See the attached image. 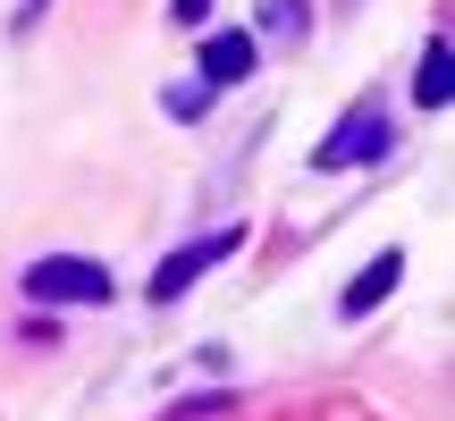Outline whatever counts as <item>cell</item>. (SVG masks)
<instances>
[{
  "mask_svg": "<svg viewBox=\"0 0 455 421\" xmlns=\"http://www.w3.org/2000/svg\"><path fill=\"white\" fill-rule=\"evenodd\" d=\"M51 9V0H26V9H17V26H34V17H43Z\"/></svg>",
  "mask_w": 455,
  "mask_h": 421,
  "instance_id": "obj_10",
  "label": "cell"
},
{
  "mask_svg": "<svg viewBox=\"0 0 455 421\" xmlns=\"http://www.w3.org/2000/svg\"><path fill=\"white\" fill-rule=\"evenodd\" d=\"M203 9H212V0H169V17H178V26H203Z\"/></svg>",
  "mask_w": 455,
  "mask_h": 421,
  "instance_id": "obj_9",
  "label": "cell"
},
{
  "mask_svg": "<svg viewBox=\"0 0 455 421\" xmlns=\"http://www.w3.org/2000/svg\"><path fill=\"white\" fill-rule=\"evenodd\" d=\"M169 110H178V118H203V110H212V84H178V93H169Z\"/></svg>",
  "mask_w": 455,
  "mask_h": 421,
  "instance_id": "obj_8",
  "label": "cell"
},
{
  "mask_svg": "<svg viewBox=\"0 0 455 421\" xmlns=\"http://www.w3.org/2000/svg\"><path fill=\"white\" fill-rule=\"evenodd\" d=\"M253 68H261V43H253V34H236V26L203 34V84H212V93H220V84H244Z\"/></svg>",
  "mask_w": 455,
  "mask_h": 421,
  "instance_id": "obj_4",
  "label": "cell"
},
{
  "mask_svg": "<svg viewBox=\"0 0 455 421\" xmlns=\"http://www.w3.org/2000/svg\"><path fill=\"white\" fill-rule=\"evenodd\" d=\"M261 26H270L278 43H295V34H304V0H270V9H261Z\"/></svg>",
  "mask_w": 455,
  "mask_h": 421,
  "instance_id": "obj_7",
  "label": "cell"
},
{
  "mask_svg": "<svg viewBox=\"0 0 455 421\" xmlns=\"http://www.w3.org/2000/svg\"><path fill=\"white\" fill-rule=\"evenodd\" d=\"M236 244H244V227H220V236H195V244H178V253H169L161 270H152V287H144V295H152V304H178V295L195 287L203 270H220V261L236 253Z\"/></svg>",
  "mask_w": 455,
  "mask_h": 421,
  "instance_id": "obj_2",
  "label": "cell"
},
{
  "mask_svg": "<svg viewBox=\"0 0 455 421\" xmlns=\"http://www.w3.org/2000/svg\"><path fill=\"white\" fill-rule=\"evenodd\" d=\"M447 76H455L447 43H430L422 51V76H413V110H447Z\"/></svg>",
  "mask_w": 455,
  "mask_h": 421,
  "instance_id": "obj_6",
  "label": "cell"
},
{
  "mask_svg": "<svg viewBox=\"0 0 455 421\" xmlns=\"http://www.w3.org/2000/svg\"><path fill=\"white\" fill-rule=\"evenodd\" d=\"M388 144H396L388 110H355L346 127H329L321 144H312V169H355V161H379Z\"/></svg>",
  "mask_w": 455,
  "mask_h": 421,
  "instance_id": "obj_3",
  "label": "cell"
},
{
  "mask_svg": "<svg viewBox=\"0 0 455 421\" xmlns=\"http://www.w3.org/2000/svg\"><path fill=\"white\" fill-rule=\"evenodd\" d=\"M396 278H405V244H388L379 261H363V270H355V287L338 295V312H346V321H363V312H379V304L396 295Z\"/></svg>",
  "mask_w": 455,
  "mask_h": 421,
  "instance_id": "obj_5",
  "label": "cell"
},
{
  "mask_svg": "<svg viewBox=\"0 0 455 421\" xmlns=\"http://www.w3.org/2000/svg\"><path fill=\"white\" fill-rule=\"evenodd\" d=\"M26 295L34 304H110V270L84 253H43L26 270Z\"/></svg>",
  "mask_w": 455,
  "mask_h": 421,
  "instance_id": "obj_1",
  "label": "cell"
}]
</instances>
